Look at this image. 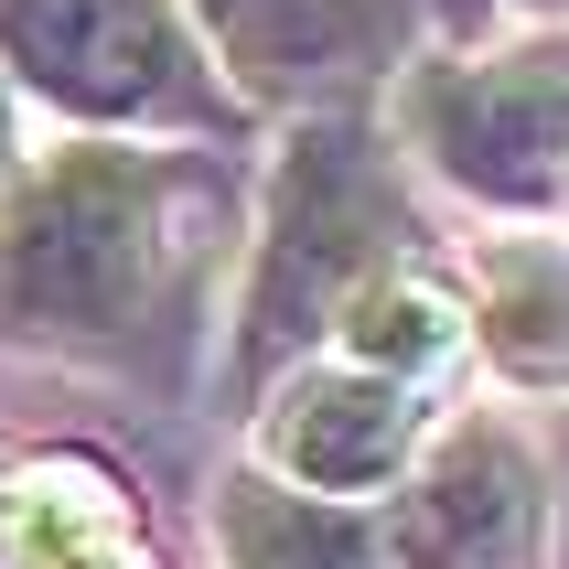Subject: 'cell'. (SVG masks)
Returning a JSON list of instances; mask_svg holds the SVG:
<instances>
[{
  "mask_svg": "<svg viewBox=\"0 0 569 569\" xmlns=\"http://www.w3.org/2000/svg\"><path fill=\"white\" fill-rule=\"evenodd\" d=\"M172 204L140 151H64L0 216V322L108 345L161 301Z\"/></svg>",
  "mask_w": 569,
  "mask_h": 569,
  "instance_id": "6da1fadb",
  "label": "cell"
},
{
  "mask_svg": "<svg viewBox=\"0 0 569 569\" xmlns=\"http://www.w3.org/2000/svg\"><path fill=\"white\" fill-rule=\"evenodd\" d=\"M398 237H409V204L387 183V161L366 129L322 119L290 140L280 183H269V237H258L248 269V333H237V366L269 377L312 333H345V312L398 269Z\"/></svg>",
  "mask_w": 569,
  "mask_h": 569,
  "instance_id": "7a4b0ae2",
  "label": "cell"
},
{
  "mask_svg": "<svg viewBox=\"0 0 569 569\" xmlns=\"http://www.w3.org/2000/svg\"><path fill=\"white\" fill-rule=\"evenodd\" d=\"M0 76L76 129H216V43L183 0H0Z\"/></svg>",
  "mask_w": 569,
  "mask_h": 569,
  "instance_id": "3957f363",
  "label": "cell"
},
{
  "mask_svg": "<svg viewBox=\"0 0 569 569\" xmlns=\"http://www.w3.org/2000/svg\"><path fill=\"white\" fill-rule=\"evenodd\" d=\"M409 140L473 204H506V216L559 204L569 193V32L516 43V54H473V64H419Z\"/></svg>",
  "mask_w": 569,
  "mask_h": 569,
  "instance_id": "277c9868",
  "label": "cell"
},
{
  "mask_svg": "<svg viewBox=\"0 0 569 569\" xmlns=\"http://www.w3.org/2000/svg\"><path fill=\"white\" fill-rule=\"evenodd\" d=\"M193 32L248 97H355L387 64H409L419 0H183Z\"/></svg>",
  "mask_w": 569,
  "mask_h": 569,
  "instance_id": "5b68a950",
  "label": "cell"
},
{
  "mask_svg": "<svg viewBox=\"0 0 569 569\" xmlns=\"http://www.w3.org/2000/svg\"><path fill=\"white\" fill-rule=\"evenodd\" d=\"M258 441H269V462H280L301 495L355 506V495H387V483L409 473L419 398L398 377H377V366L333 355V366H301V377L280 387V409H269Z\"/></svg>",
  "mask_w": 569,
  "mask_h": 569,
  "instance_id": "8992f818",
  "label": "cell"
},
{
  "mask_svg": "<svg viewBox=\"0 0 569 569\" xmlns=\"http://www.w3.org/2000/svg\"><path fill=\"white\" fill-rule=\"evenodd\" d=\"M377 527H387V569H506L538 527V462L506 430H451Z\"/></svg>",
  "mask_w": 569,
  "mask_h": 569,
  "instance_id": "52a82bcc",
  "label": "cell"
},
{
  "mask_svg": "<svg viewBox=\"0 0 569 569\" xmlns=\"http://www.w3.org/2000/svg\"><path fill=\"white\" fill-rule=\"evenodd\" d=\"M216 538L226 569H387V527L366 506H333L269 473H237L216 495Z\"/></svg>",
  "mask_w": 569,
  "mask_h": 569,
  "instance_id": "ba28073f",
  "label": "cell"
},
{
  "mask_svg": "<svg viewBox=\"0 0 569 569\" xmlns=\"http://www.w3.org/2000/svg\"><path fill=\"white\" fill-rule=\"evenodd\" d=\"M483 355L527 387L569 377V248L548 237H516V248H483Z\"/></svg>",
  "mask_w": 569,
  "mask_h": 569,
  "instance_id": "9c48e42d",
  "label": "cell"
},
{
  "mask_svg": "<svg viewBox=\"0 0 569 569\" xmlns=\"http://www.w3.org/2000/svg\"><path fill=\"white\" fill-rule=\"evenodd\" d=\"M451 345H462V312H451V290L419 280V269H387V280L345 312V355L377 366V377H398V387H419Z\"/></svg>",
  "mask_w": 569,
  "mask_h": 569,
  "instance_id": "30bf717a",
  "label": "cell"
},
{
  "mask_svg": "<svg viewBox=\"0 0 569 569\" xmlns=\"http://www.w3.org/2000/svg\"><path fill=\"white\" fill-rule=\"evenodd\" d=\"M0 527H11V569H140L97 483H32L22 506H0Z\"/></svg>",
  "mask_w": 569,
  "mask_h": 569,
  "instance_id": "8fae6325",
  "label": "cell"
},
{
  "mask_svg": "<svg viewBox=\"0 0 569 569\" xmlns=\"http://www.w3.org/2000/svg\"><path fill=\"white\" fill-rule=\"evenodd\" d=\"M11 161L22 151H11V97H0V193H11Z\"/></svg>",
  "mask_w": 569,
  "mask_h": 569,
  "instance_id": "7c38bea8",
  "label": "cell"
},
{
  "mask_svg": "<svg viewBox=\"0 0 569 569\" xmlns=\"http://www.w3.org/2000/svg\"><path fill=\"white\" fill-rule=\"evenodd\" d=\"M527 11H569V0H527Z\"/></svg>",
  "mask_w": 569,
  "mask_h": 569,
  "instance_id": "4fadbf2b",
  "label": "cell"
},
{
  "mask_svg": "<svg viewBox=\"0 0 569 569\" xmlns=\"http://www.w3.org/2000/svg\"><path fill=\"white\" fill-rule=\"evenodd\" d=\"M0 559H11V527H0Z\"/></svg>",
  "mask_w": 569,
  "mask_h": 569,
  "instance_id": "5bb4252c",
  "label": "cell"
}]
</instances>
